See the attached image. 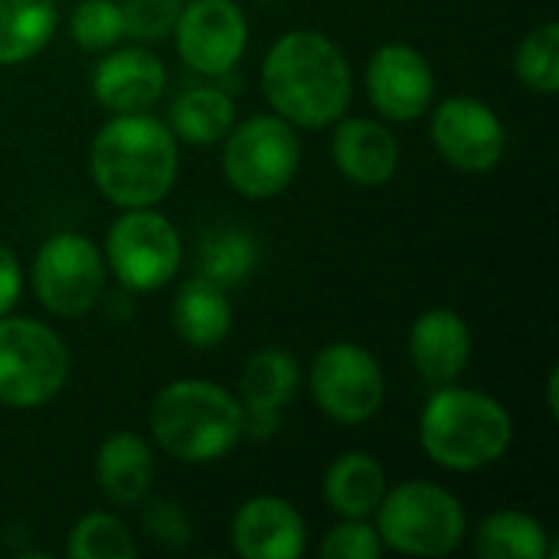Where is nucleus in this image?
I'll return each mask as SVG.
<instances>
[{
  "instance_id": "obj_12",
  "label": "nucleus",
  "mask_w": 559,
  "mask_h": 559,
  "mask_svg": "<svg viewBox=\"0 0 559 559\" xmlns=\"http://www.w3.org/2000/svg\"><path fill=\"white\" fill-rule=\"evenodd\" d=\"M432 141L462 174H488L501 164L508 134L491 105L472 95H452L432 111Z\"/></svg>"
},
{
  "instance_id": "obj_16",
  "label": "nucleus",
  "mask_w": 559,
  "mask_h": 559,
  "mask_svg": "<svg viewBox=\"0 0 559 559\" xmlns=\"http://www.w3.org/2000/svg\"><path fill=\"white\" fill-rule=\"evenodd\" d=\"M301 383L298 360L282 347H262L255 350L239 377V403L246 409V432L255 429V436H269L278 429L282 409L295 400Z\"/></svg>"
},
{
  "instance_id": "obj_14",
  "label": "nucleus",
  "mask_w": 559,
  "mask_h": 559,
  "mask_svg": "<svg viewBox=\"0 0 559 559\" xmlns=\"http://www.w3.org/2000/svg\"><path fill=\"white\" fill-rule=\"evenodd\" d=\"M305 547V518L285 498H249L233 518V550L242 559H298Z\"/></svg>"
},
{
  "instance_id": "obj_28",
  "label": "nucleus",
  "mask_w": 559,
  "mask_h": 559,
  "mask_svg": "<svg viewBox=\"0 0 559 559\" xmlns=\"http://www.w3.org/2000/svg\"><path fill=\"white\" fill-rule=\"evenodd\" d=\"M69 33L82 49H108L124 36L121 3L115 0H82L69 16Z\"/></svg>"
},
{
  "instance_id": "obj_13",
  "label": "nucleus",
  "mask_w": 559,
  "mask_h": 559,
  "mask_svg": "<svg viewBox=\"0 0 559 559\" xmlns=\"http://www.w3.org/2000/svg\"><path fill=\"white\" fill-rule=\"evenodd\" d=\"M370 105L390 121H416L436 98V75L429 59L409 43H386L367 66Z\"/></svg>"
},
{
  "instance_id": "obj_25",
  "label": "nucleus",
  "mask_w": 559,
  "mask_h": 559,
  "mask_svg": "<svg viewBox=\"0 0 559 559\" xmlns=\"http://www.w3.org/2000/svg\"><path fill=\"white\" fill-rule=\"evenodd\" d=\"M259 262V242L252 233L236 229V226H223L213 229L210 236H203L200 252H197V269L203 278L216 282L219 288L239 285L252 275Z\"/></svg>"
},
{
  "instance_id": "obj_17",
  "label": "nucleus",
  "mask_w": 559,
  "mask_h": 559,
  "mask_svg": "<svg viewBox=\"0 0 559 559\" xmlns=\"http://www.w3.org/2000/svg\"><path fill=\"white\" fill-rule=\"evenodd\" d=\"M409 357L426 383H455L472 360V331L465 318L449 308H432L419 314L409 331Z\"/></svg>"
},
{
  "instance_id": "obj_19",
  "label": "nucleus",
  "mask_w": 559,
  "mask_h": 559,
  "mask_svg": "<svg viewBox=\"0 0 559 559\" xmlns=\"http://www.w3.org/2000/svg\"><path fill=\"white\" fill-rule=\"evenodd\" d=\"M95 478L111 504H141L154 481V452L134 432H115L95 455Z\"/></svg>"
},
{
  "instance_id": "obj_30",
  "label": "nucleus",
  "mask_w": 559,
  "mask_h": 559,
  "mask_svg": "<svg viewBox=\"0 0 559 559\" xmlns=\"http://www.w3.org/2000/svg\"><path fill=\"white\" fill-rule=\"evenodd\" d=\"M383 557V540L377 527H370L360 518H344L324 544H321V559H380Z\"/></svg>"
},
{
  "instance_id": "obj_6",
  "label": "nucleus",
  "mask_w": 559,
  "mask_h": 559,
  "mask_svg": "<svg viewBox=\"0 0 559 559\" xmlns=\"http://www.w3.org/2000/svg\"><path fill=\"white\" fill-rule=\"evenodd\" d=\"M69 380V350L62 337L29 318L0 314V403L36 409L62 393Z\"/></svg>"
},
{
  "instance_id": "obj_22",
  "label": "nucleus",
  "mask_w": 559,
  "mask_h": 559,
  "mask_svg": "<svg viewBox=\"0 0 559 559\" xmlns=\"http://www.w3.org/2000/svg\"><path fill=\"white\" fill-rule=\"evenodd\" d=\"M170 134L193 144L213 147L219 144L236 124V102L229 92L216 85H197L174 98L170 105Z\"/></svg>"
},
{
  "instance_id": "obj_11",
  "label": "nucleus",
  "mask_w": 559,
  "mask_h": 559,
  "mask_svg": "<svg viewBox=\"0 0 559 559\" xmlns=\"http://www.w3.org/2000/svg\"><path fill=\"white\" fill-rule=\"evenodd\" d=\"M177 56L203 75H226L246 52L249 23L236 0H190L174 23Z\"/></svg>"
},
{
  "instance_id": "obj_9",
  "label": "nucleus",
  "mask_w": 559,
  "mask_h": 559,
  "mask_svg": "<svg viewBox=\"0 0 559 559\" xmlns=\"http://www.w3.org/2000/svg\"><path fill=\"white\" fill-rule=\"evenodd\" d=\"M33 288L56 318L88 314L105 292V259L82 233L49 236L33 259Z\"/></svg>"
},
{
  "instance_id": "obj_18",
  "label": "nucleus",
  "mask_w": 559,
  "mask_h": 559,
  "mask_svg": "<svg viewBox=\"0 0 559 559\" xmlns=\"http://www.w3.org/2000/svg\"><path fill=\"white\" fill-rule=\"evenodd\" d=\"M331 157L341 177L357 187H380L400 167V144L393 131L370 118H337Z\"/></svg>"
},
{
  "instance_id": "obj_32",
  "label": "nucleus",
  "mask_w": 559,
  "mask_h": 559,
  "mask_svg": "<svg viewBox=\"0 0 559 559\" xmlns=\"http://www.w3.org/2000/svg\"><path fill=\"white\" fill-rule=\"evenodd\" d=\"M23 292V272L10 246L0 242V314H10V308L20 301Z\"/></svg>"
},
{
  "instance_id": "obj_7",
  "label": "nucleus",
  "mask_w": 559,
  "mask_h": 559,
  "mask_svg": "<svg viewBox=\"0 0 559 559\" xmlns=\"http://www.w3.org/2000/svg\"><path fill=\"white\" fill-rule=\"evenodd\" d=\"M301 164V141L295 124L278 115H255L226 134L223 174L246 200H269L282 193Z\"/></svg>"
},
{
  "instance_id": "obj_3",
  "label": "nucleus",
  "mask_w": 559,
  "mask_h": 559,
  "mask_svg": "<svg viewBox=\"0 0 559 559\" xmlns=\"http://www.w3.org/2000/svg\"><path fill=\"white\" fill-rule=\"evenodd\" d=\"M419 442L439 468L478 472L508 455L514 419L495 396L445 383L419 416Z\"/></svg>"
},
{
  "instance_id": "obj_29",
  "label": "nucleus",
  "mask_w": 559,
  "mask_h": 559,
  "mask_svg": "<svg viewBox=\"0 0 559 559\" xmlns=\"http://www.w3.org/2000/svg\"><path fill=\"white\" fill-rule=\"evenodd\" d=\"M183 0H124V36H134L141 43H157L167 33H174V23L180 16Z\"/></svg>"
},
{
  "instance_id": "obj_20",
  "label": "nucleus",
  "mask_w": 559,
  "mask_h": 559,
  "mask_svg": "<svg viewBox=\"0 0 559 559\" xmlns=\"http://www.w3.org/2000/svg\"><path fill=\"white\" fill-rule=\"evenodd\" d=\"M174 331L197 350H210L223 344L233 331V305L223 288L203 275H193L180 285L170 308Z\"/></svg>"
},
{
  "instance_id": "obj_5",
  "label": "nucleus",
  "mask_w": 559,
  "mask_h": 559,
  "mask_svg": "<svg viewBox=\"0 0 559 559\" xmlns=\"http://www.w3.org/2000/svg\"><path fill=\"white\" fill-rule=\"evenodd\" d=\"M468 521L462 501L423 478L386 491L377 508V534L383 547L406 557H449L465 540Z\"/></svg>"
},
{
  "instance_id": "obj_15",
  "label": "nucleus",
  "mask_w": 559,
  "mask_h": 559,
  "mask_svg": "<svg viewBox=\"0 0 559 559\" xmlns=\"http://www.w3.org/2000/svg\"><path fill=\"white\" fill-rule=\"evenodd\" d=\"M167 88L164 62L144 46H124L108 52L92 72V92L102 108L115 115L147 111Z\"/></svg>"
},
{
  "instance_id": "obj_27",
  "label": "nucleus",
  "mask_w": 559,
  "mask_h": 559,
  "mask_svg": "<svg viewBox=\"0 0 559 559\" xmlns=\"http://www.w3.org/2000/svg\"><path fill=\"white\" fill-rule=\"evenodd\" d=\"M72 559H134L138 544L115 514H85L69 534Z\"/></svg>"
},
{
  "instance_id": "obj_10",
  "label": "nucleus",
  "mask_w": 559,
  "mask_h": 559,
  "mask_svg": "<svg viewBox=\"0 0 559 559\" xmlns=\"http://www.w3.org/2000/svg\"><path fill=\"white\" fill-rule=\"evenodd\" d=\"M311 396L324 416L344 426L373 419L383 406L386 380L377 357L350 341L328 344L311 364Z\"/></svg>"
},
{
  "instance_id": "obj_2",
  "label": "nucleus",
  "mask_w": 559,
  "mask_h": 559,
  "mask_svg": "<svg viewBox=\"0 0 559 559\" xmlns=\"http://www.w3.org/2000/svg\"><path fill=\"white\" fill-rule=\"evenodd\" d=\"M177 167L180 154L170 128L141 111L105 121L88 147L98 193L121 210L157 206L174 190Z\"/></svg>"
},
{
  "instance_id": "obj_1",
  "label": "nucleus",
  "mask_w": 559,
  "mask_h": 559,
  "mask_svg": "<svg viewBox=\"0 0 559 559\" xmlns=\"http://www.w3.org/2000/svg\"><path fill=\"white\" fill-rule=\"evenodd\" d=\"M262 92L278 118L318 131L344 118L350 108V62L331 36L318 29H292L265 52Z\"/></svg>"
},
{
  "instance_id": "obj_21",
  "label": "nucleus",
  "mask_w": 559,
  "mask_h": 559,
  "mask_svg": "<svg viewBox=\"0 0 559 559\" xmlns=\"http://www.w3.org/2000/svg\"><path fill=\"white\" fill-rule=\"evenodd\" d=\"M321 491L331 511H337L341 518L367 521L370 514H377L386 495V475L380 462L370 459L367 452H347L331 462V468L324 472Z\"/></svg>"
},
{
  "instance_id": "obj_23",
  "label": "nucleus",
  "mask_w": 559,
  "mask_h": 559,
  "mask_svg": "<svg viewBox=\"0 0 559 559\" xmlns=\"http://www.w3.org/2000/svg\"><path fill=\"white\" fill-rule=\"evenodd\" d=\"M56 26V0H0V66H16L43 52Z\"/></svg>"
},
{
  "instance_id": "obj_4",
  "label": "nucleus",
  "mask_w": 559,
  "mask_h": 559,
  "mask_svg": "<svg viewBox=\"0 0 559 559\" xmlns=\"http://www.w3.org/2000/svg\"><path fill=\"white\" fill-rule=\"evenodd\" d=\"M151 432L177 462L206 465L239 445L246 436V409L219 383L174 380L151 403Z\"/></svg>"
},
{
  "instance_id": "obj_31",
  "label": "nucleus",
  "mask_w": 559,
  "mask_h": 559,
  "mask_svg": "<svg viewBox=\"0 0 559 559\" xmlns=\"http://www.w3.org/2000/svg\"><path fill=\"white\" fill-rule=\"evenodd\" d=\"M141 527L164 550H183L190 544V521H187L183 508H177L174 501H164V498L144 501Z\"/></svg>"
},
{
  "instance_id": "obj_24",
  "label": "nucleus",
  "mask_w": 559,
  "mask_h": 559,
  "mask_svg": "<svg viewBox=\"0 0 559 559\" xmlns=\"http://www.w3.org/2000/svg\"><path fill=\"white\" fill-rule=\"evenodd\" d=\"M475 554L485 559H547L554 557L544 524L524 511H498L481 521Z\"/></svg>"
},
{
  "instance_id": "obj_33",
  "label": "nucleus",
  "mask_w": 559,
  "mask_h": 559,
  "mask_svg": "<svg viewBox=\"0 0 559 559\" xmlns=\"http://www.w3.org/2000/svg\"><path fill=\"white\" fill-rule=\"evenodd\" d=\"M557 386H559V370H557V367H554V370H550V383H547V409H550V416H554V419H557V416H559Z\"/></svg>"
},
{
  "instance_id": "obj_26",
  "label": "nucleus",
  "mask_w": 559,
  "mask_h": 559,
  "mask_svg": "<svg viewBox=\"0 0 559 559\" xmlns=\"http://www.w3.org/2000/svg\"><path fill=\"white\" fill-rule=\"evenodd\" d=\"M514 69L521 75V82L531 88V92H540V95H557L559 92V26L550 23H540L534 26L521 46H518V56H514Z\"/></svg>"
},
{
  "instance_id": "obj_8",
  "label": "nucleus",
  "mask_w": 559,
  "mask_h": 559,
  "mask_svg": "<svg viewBox=\"0 0 559 559\" xmlns=\"http://www.w3.org/2000/svg\"><path fill=\"white\" fill-rule=\"evenodd\" d=\"M183 259L177 226L154 206L124 210L105 236V262L128 292L164 288Z\"/></svg>"
}]
</instances>
